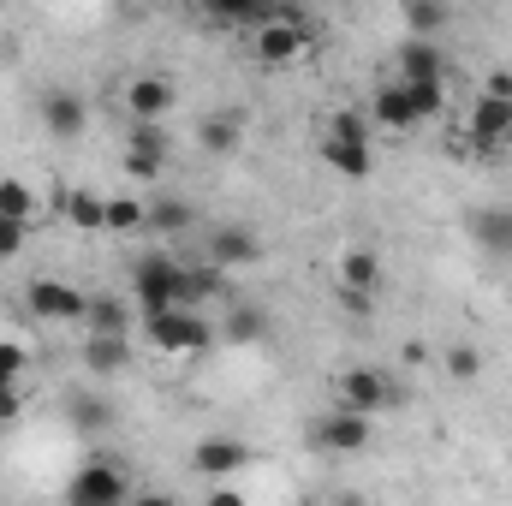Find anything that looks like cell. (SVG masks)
<instances>
[{
  "instance_id": "obj_29",
  "label": "cell",
  "mask_w": 512,
  "mask_h": 506,
  "mask_svg": "<svg viewBox=\"0 0 512 506\" xmlns=\"http://www.w3.org/2000/svg\"><path fill=\"white\" fill-rule=\"evenodd\" d=\"M149 221V203L137 197H108V233H137Z\"/></svg>"
},
{
  "instance_id": "obj_27",
  "label": "cell",
  "mask_w": 512,
  "mask_h": 506,
  "mask_svg": "<svg viewBox=\"0 0 512 506\" xmlns=\"http://www.w3.org/2000/svg\"><path fill=\"white\" fill-rule=\"evenodd\" d=\"M399 90H405V102H411L417 126H423V120H435V114L447 108V84H399Z\"/></svg>"
},
{
  "instance_id": "obj_33",
  "label": "cell",
  "mask_w": 512,
  "mask_h": 506,
  "mask_svg": "<svg viewBox=\"0 0 512 506\" xmlns=\"http://www.w3.org/2000/svg\"><path fill=\"white\" fill-rule=\"evenodd\" d=\"M447 376L453 381H477L483 376V352H477V346H453V352H447Z\"/></svg>"
},
{
  "instance_id": "obj_30",
  "label": "cell",
  "mask_w": 512,
  "mask_h": 506,
  "mask_svg": "<svg viewBox=\"0 0 512 506\" xmlns=\"http://www.w3.org/2000/svg\"><path fill=\"white\" fill-rule=\"evenodd\" d=\"M30 209H36V191L24 179H0V215L6 221H30Z\"/></svg>"
},
{
  "instance_id": "obj_18",
  "label": "cell",
  "mask_w": 512,
  "mask_h": 506,
  "mask_svg": "<svg viewBox=\"0 0 512 506\" xmlns=\"http://www.w3.org/2000/svg\"><path fill=\"white\" fill-rule=\"evenodd\" d=\"M126 364H131L126 334H90V340H84V370H90V376H120Z\"/></svg>"
},
{
  "instance_id": "obj_21",
  "label": "cell",
  "mask_w": 512,
  "mask_h": 506,
  "mask_svg": "<svg viewBox=\"0 0 512 506\" xmlns=\"http://www.w3.org/2000/svg\"><path fill=\"white\" fill-rule=\"evenodd\" d=\"M66 423L84 429V435H102V429L114 423V405H108L102 393H72V399H66Z\"/></svg>"
},
{
  "instance_id": "obj_25",
  "label": "cell",
  "mask_w": 512,
  "mask_h": 506,
  "mask_svg": "<svg viewBox=\"0 0 512 506\" xmlns=\"http://www.w3.org/2000/svg\"><path fill=\"white\" fill-rule=\"evenodd\" d=\"M167 126H149V120H131V131H126V155H137V161H161L167 167Z\"/></svg>"
},
{
  "instance_id": "obj_37",
  "label": "cell",
  "mask_w": 512,
  "mask_h": 506,
  "mask_svg": "<svg viewBox=\"0 0 512 506\" xmlns=\"http://www.w3.org/2000/svg\"><path fill=\"white\" fill-rule=\"evenodd\" d=\"M131 506H179L173 495H161V489H149V495H131Z\"/></svg>"
},
{
  "instance_id": "obj_36",
  "label": "cell",
  "mask_w": 512,
  "mask_h": 506,
  "mask_svg": "<svg viewBox=\"0 0 512 506\" xmlns=\"http://www.w3.org/2000/svg\"><path fill=\"white\" fill-rule=\"evenodd\" d=\"M203 506H251V501H245L239 489H227V483H215V489H209V501H203Z\"/></svg>"
},
{
  "instance_id": "obj_6",
  "label": "cell",
  "mask_w": 512,
  "mask_h": 506,
  "mask_svg": "<svg viewBox=\"0 0 512 506\" xmlns=\"http://www.w3.org/2000/svg\"><path fill=\"white\" fill-rule=\"evenodd\" d=\"M66 506H131V477L114 459H90L72 483H66Z\"/></svg>"
},
{
  "instance_id": "obj_9",
  "label": "cell",
  "mask_w": 512,
  "mask_h": 506,
  "mask_svg": "<svg viewBox=\"0 0 512 506\" xmlns=\"http://www.w3.org/2000/svg\"><path fill=\"white\" fill-rule=\"evenodd\" d=\"M251 459H256V453L245 447V441H233V435H209V441H197V453H191L197 477H215V483L239 477V471H245Z\"/></svg>"
},
{
  "instance_id": "obj_14",
  "label": "cell",
  "mask_w": 512,
  "mask_h": 506,
  "mask_svg": "<svg viewBox=\"0 0 512 506\" xmlns=\"http://www.w3.org/2000/svg\"><path fill=\"white\" fill-rule=\"evenodd\" d=\"M507 131H512V102L477 96V108H471V120H465V137H471L477 149H495V143H507Z\"/></svg>"
},
{
  "instance_id": "obj_1",
  "label": "cell",
  "mask_w": 512,
  "mask_h": 506,
  "mask_svg": "<svg viewBox=\"0 0 512 506\" xmlns=\"http://www.w3.org/2000/svg\"><path fill=\"white\" fill-rule=\"evenodd\" d=\"M322 161H328L334 173H346V179H370V167H376V155H370V126L340 108V114L328 120V131H322Z\"/></svg>"
},
{
  "instance_id": "obj_31",
  "label": "cell",
  "mask_w": 512,
  "mask_h": 506,
  "mask_svg": "<svg viewBox=\"0 0 512 506\" xmlns=\"http://www.w3.org/2000/svg\"><path fill=\"white\" fill-rule=\"evenodd\" d=\"M90 334H126V310L114 298H90V316H84Z\"/></svg>"
},
{
  "instance_id": "obj_23",
  "label": "cell",
  "mask_w": 512,
  "mask_h": 506,
  "mask_svg": "<svg viewBox=\"0 0 512 506\" xmlns=\"http://www.w3.org/2000/svg\"><path fill=\"white\" fill-rule=\"evenodd\" d=\"M209 18L215 24H233V30H262L274 18V6H262V0H215Z\"/></svg>"
},
{
  "instance_id": "obj_15",
  "label": "cell",
  "mask_w": 512,
  "mask_h": 506,
  "mask_svg": "<svg viewBox=\"0 0 512 506\" xmlns=\"http://www.w3.org/2000/svg\"><path fill=\"white\" fill-rule=\"evenodd\" d=\"M60 215H66L78 233H108V197H102V191H90V185L60 191Z\"/></svg>"
},
{
  "instance_id": "obj_12",
  "label": "cell",
  "mask_w": 512,
  "mask_h": 506,
  "mask_svg": "<svg viewBox=\"0 0 512 506\" xmlns=\"http://www.w3.org/2000/svg\"><path fill=\"white\" fill-rule=\"evenodd\" d=\"M126 108H131V120L161 126V120H167V108H173V78H155V72L131 78V84H126Z\"/></svg>"
},
{
  "instance_id": "obj_17",
  "label": "cell",
  "mask_w": 512,
  "mask_h": 506,
  "mask_svg": "<svg viewBox=\"0 0 512 506\" xmlns=\"http://www.w3.org/2000/svg\"><path fill=\"white\" fill-rule=\"evenodd\" d=\"M471 239H477L483 251H495V256H512V209L507 203L477 209V215H471Z\"/></svg>"
},
{
  "instance_id": "obj_2",
  "label": "cell",
  "mask_w": 512,
  "mask_h": 506,
  "mask_svg": "<svg viewBox=\"0 0 512 506\" xmlns=\"http://www.w3.org/2000/svg\"><path fill=\"white\" fill-rule=\"evenodd\" d=\"M143 334H149V346H155V352L185 358V352H203L221 328H209V316H203V310H155V316H143Z\"/></svg>"
},
{
  "instance_id": "obj_38",
  "label": "cell",
  "mask_w": 512,
  "mask_h": 506,
  "mask_svg": "<svg viewBox=\"0 0 512 506\" xmlns=\"http://www.w3.org/2000/svg\"><path fill=\"white\" fill-rule=\"evenodd\" d=\"M328 506H364V495H352V489H340V495H334Z\"/></svg>"
},
{
  "instance_id": "obj_10",
  "label": "cell",
  "mask_w": 512,
  "mask_h": 506,
  "mask_svg": "<svg viewBox=\"0 0 512 506\" xmlns=\"http://www.w3.org/2000/svg\"><path fill=\"white\" fill-rule=\"evenodd\" d=\"M36 108H42V126L54 131V137H66V143L84 137V126H90V102L78 90H42Z\"/></svg>"
},
{
  "instance_id": "obj_35",
  "label": "cell",
  "mask_w": 512,
  "mask_h": 506,
  "mask_svg": "<svg viewBox=\"0 0 512 506\" xmlns=\"http://www.w3.org/2000/svg\"><path fill=\"white\" fill-rule=\"evenodd\" d=\"M18 417H24V393H18V387H6V393H0V429H6V423H18Z\"/></svg>"
},
{
  "instance_id": "obj_34",
  "label": "cell",
  "mask_w": 512,
  "mask_h": 506,
  "mask_svg": "<svg viewBox=\"0 0 512 506\" xmlns=\"http://www.w3.org/2000/svg\"><path fill=\"white\" fill-rule=\"evenodd\" d=\"M24 239H30V221H6L0 215V262H12V256L24 251Z\"/></svg>"
},
{
  "instance_id": "obj_28",
  "label": "cell",
  "mask_w": 512,
  "mask_h": 506,
  "mask_svg": "<svg viewBox=\"0 0 512 506\" xmlns=\"http://www.w3.org/2000/svg\"><path fill=\"white\" fill-rule=\"evenodd\" d=\"M221 334H227V340H239V346H251V340L268 334V316H262L256 304H239V310L227 316V328H221Z\"/></svg>"
},
{
  "instance_id": "obj_3",
  "label": "cell",
  "mask_w": 512,
  "mask_h": 506,
  "mask_svg": "<svg viewBox=\"0 0 512 506\" xmlns=\"http://www.w3.org/2000/svg\"><path fill=\"white\" fill-rule=\"evenodd\" d=\"M251 54H256V66H292V60H304L310 54V24L292 6H274V18L262 30H251Z\"/></svg>"
},
{
  "instance_id": "obj_19",
  "label": "cell",
  "mask_w": 512,
  "mask_h": 506,
  "mask_svg": "<svg viewBox=\"0 0 512 506\" xmlns=\"http://www.w3.org/2000/svg\"><path fill=\"white\" fill-rule=\"evenodd\" d=\"M143 227H149V233H161V239H179V233H191V227H197V209H191L185 197H167V191H161V197L149 203V221H143Z\"/></svg>"
},
{
  "instance_id": "obj_40",
  "label": "cell",
  "mask_w": 512,
  "mask_h": 506,
  "mask_svg": "<svg viewBox=\"0 0 512 506\" xmlns=\"http://www.w3.org/2000/svg\"><path fill=\"white\" fill-rule=\"evenodd\" d=\"M0 393H6V381H0Z\"/></svg>"
},
{
  "instance_id": "obj_16",
  "label": "cell",
  "mask_w": 512,
  "mask_h": 506,
  "mask_svg": "<svg viewBox=\"0 0 512 506\" xmlns=\"http://www.w3.org/2000/svg\"><path fill=\"white\" fill-rule=\"evenodd\" d=\"M376 286H382V262H376V251H346L340 256V292H346V304H352V298L364 304Z\"/></svg>"
},
{
  "instance_id": "obj_39",
  "label": "cell",
  "mask_w": 512,
  "mask_h": 506,
  "mask_svg": "<svg viewBox=\"0 0 512 506\" xmlns=\"http://www.w3.org/2000/svg\"><path fill=\"white\" fill-rule=\"evenodd\" d=\"M507 149H512V131H507Z\"/></svg>"
},
{
  "instance_id": "obj_20",
  "label": "cell",
  "mask_w": 512,
  "mask_h": 506,
  "mask_svg": "<svg viewBox=\"0 0 512 506\" xmlns=\"http://www.w3.org/2000/svg\"><path fill=\"white\" fill-rule=\"evenodd\" d=\"M227 286V274L215 268V262H197V268H185V280H179V310H203L215 292Z\"/></svg>"
},
{
  "instance_id": "obj_22",
  "label": "cell",
  "mask_w": 512,
  "mask_h": 506,
  "mask_svg": "<svg viewBox=\"0 0 512 506\" xmlns=\"http://www.w3.org/2000/svg\"><path fill=\"white\" fill-rule=\"evenodd\" d=\"M370 114H376V126H382V131H411V126H417V114H411V102H405V90H399V84H382V90H376Z\"/></svg>"
},
{
  "instance_id": "obj_11",
  "label": "cell",
  "mask_w": 512,
  "mask_h": 506,
  "mask_svg": "<svg viewBox=\"0 0 512 506\" xmlns=\"http://www.w3.org/2000/svg\"><path fill=\"white\" fill-rule=\"evenodd\" d=\"M209 262L227 274V268H251L262 262V239H256L251 227H215L209 233Z\"/></svg>"
},
{
  "instance_id": "obj_26",
  "label": "cell",
  "mask_w": 512,
  "mask_h": 506,
  "mask_svg": "<svg viewBox=\"0 0 512 506\" xmlns=\"http://www.w3.org/2000/svg\"><path fill=\"white\" fill-rule=\"evenodd\" d=\"M239 137H245L239 114H215V120H203V149H215V155H233Z\"/></svg>"
},
{
  "instance_id": "obj_24",
  "label": "cell",
  "mask_w": 512,
  "mask_h": 506,
  "mask_svg": "<svg viewBox=\"0 0 512 506\" xmlns=\"http://www.w3.org/2000/svg\"><path fill=\"white\" fill-rule=\"evenodd\" d=\"M447 24H453V12H447L441 0H411V6H405L411 42H435V30H447Z\"/></svg>"
},
{
  "instance_id": "obj_4",
  "label": "cell",
  "mask_w": 512,
  "mask_h": 506,
  "mask_svg": "<svg viewBox=\"0 0 512 506\" xmlns=\"http://www.w3.org/2000/svg\"><path fill=\"white\" fill-rule=\"evenodd\" d=\"M179 280H185V262H173L167 251H143L137 262H131V292H137L143 316L179 310Z\"/></svg>"
},
{
  "instance_id": "obj_8",
  "label": "cell",
  "mask_w": 512,
  "mask_h": 506,
  "mask_svg": "<svg viewBox=\"0 0 512 506\" xmlns=\"http://www.w3.org/2000/svg\"><path fill=\"white\" fill-rule=\"evenodd\" d=\"M370 417H358V411H328V417H316V429H310V441L322 447V453H334V459H352V453H364L370 447Z\"/></svg>"
},
{
  "instance_id": "obj_5",
  "label": "cell",
  "mask_w": 512,
  "mask_h": 506,
  "mask_svg": "<svg viewBox=\"0 0 512 506\" xmlns=\"http://www.w3.org/2000/svg\"><path fill=\"white\" fill-rule=\"evenodd\" d=\"M334 405L340 411H358V417H376L387 405H399V381L387 370H370V364H352L334 376Z\"/></svg>"
},
{
  "instance_id": "obj_13",
  "label": "cell",
  "mask_w": 512,
  "mask_h": 506,
  "mask_svg": "<svg viewBox=\"0 0 512 506\" xmlns=\"http://www.w3.org/2000/svg\"><path fill=\"white\" fill-rule=\"evenodd\" d=\"M399 84H447V48L399 42Z\"/></svg>"
},
{
  "instance_id": "obj_7",
  "label": "cell",
  "mask_w": 512,
  "mask_h": 506,
  "mask_svg": "<svg viewBox=\"0 0 512 506\" xmlns=\"http://www.w3.org/2000/svg\"><path fill=\"white\" fill-rule=\"evenodd\" d=\"M24 304H30L36 322H84V316H90V298H84L72 280H54V274H36V280L24 286Z\"/></svg>"
},
{
  "instance_id": "obj_32",
  "label": "cell",
  "mask_w": 512,
  "mask_h": 506,
  "mask_svg": "<svg viewBox=\"0 0 512 506\" xmlns=\"http://www.w3.org/2000/svg\"><path fill=\"white\" fill-rule=\"evenodd\" d=\"M30 370V346H18V340H0V381L6 387H18Z\"/></svg>"
}]
</instances>
